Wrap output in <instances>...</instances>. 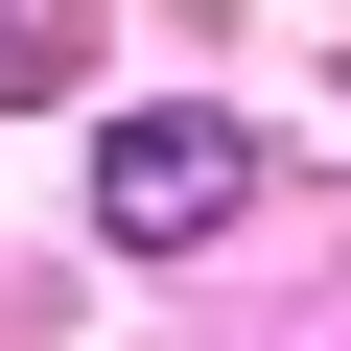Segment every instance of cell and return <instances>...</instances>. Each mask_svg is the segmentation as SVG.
<instances>
[{
    "mask_svg": "<svg viewBox=\"0 0 351 351\" xmlns=\"http://www.w3.org/2000/svg\"><path fill=\"white\" fill-rule=\"evenodd\" d=\"M0 94H24V24H0Z\"/></svg>",
    "mask_w": 351,
    "mask_h": 351,
    "instance_id": "7a4b0ae2",
    "label": "cell"
},
{
    "mask_svg": "<svg viewBox=\"0 0 351 351\" xmlns=\"http://www.w3.org/2000/svg\"><path fill=\"white\" fill-rule=\"evenodd\" d=\"M234 211H258V141H234L211 94L94 117V234H117V258H188V234H234Z\"/></svg>",
    "mask_w": 351,
    "mask_h": 351,
    "instance_id": "6da1fadb",
    "label": "cell"
}]
</instances>
